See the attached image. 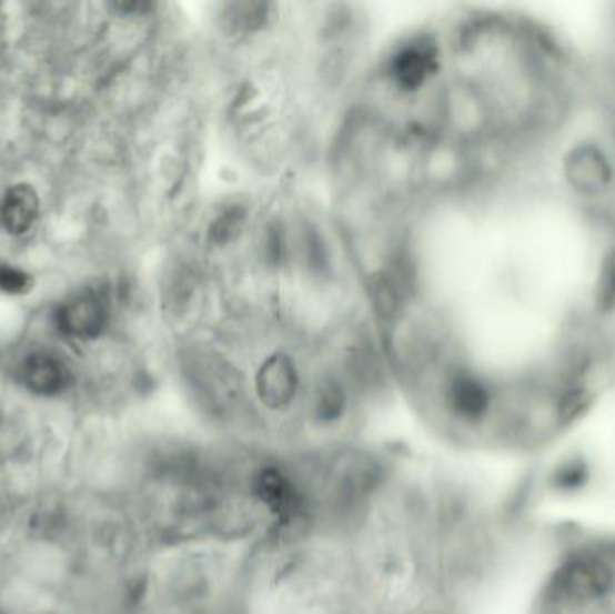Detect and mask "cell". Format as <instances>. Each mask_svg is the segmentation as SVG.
<instances>
[{"label": "cell", "instance_id": "10", "mask_svg": "<svg viewBox=\"0 0 615 614\" xmlns=\"http://www.w3.org/2000/svg\"><path fill=\"white\" fill-rule=\"evenodd\" d=\"M31 280L24 271L10 268V265H0V291L8 294H24L29 291Z\"/></svg>", "mask_w": 615, "mask_h": 614}, {"label": "cell", "instance_id": "8", "mask_svg": "<svg viewBox=\"0 0 615 614\" xmlns=\"http://www.w3.org/2000/svg\"><path fill=\"white\" fill-rule=\"evenodd\" d=\"M265 4H232L225 13V24L232 33H251L266 24Z\"/></svg>", "mask_w": 615, "mask_h": 614}, {"label": "cell", "instance_id": "7", "mask_svg": "<svg viewBox=\"0 0 615 614\" xmlns=\"http://www.w3.org/2000/svg\"><path fill=\"white\" fill-rule=\"evenodd\" d=\"M39 217V197L28 184L10 188L0 204V222L10 234H24Z\"/></svg>", "mask_w": 615, "mask_h": 614}, {"label": "cell", "instance_id": "2", "mask_svg": "<svg viewBox=\"0 0 615 614\" xmlns=\"http://www.w3.org/2000/svg\"><path fill=\"white\" fill-rule=\"evenodd\" d=\"M562 175L568 190L583 201H603L615 191V159L605 144L583 139L564 153Z\"/></svg>", "mask_w": 615, "mask_h": 614}, {"label": "cell", "instance_id": "6", "mask_svg": "<svg viewBox=\"0 0 615 614\" xmlns=\"http://www.w3.org/2000/svg\"><path fill=\"white\" fill-rule=\"evenodd\" d=\"M22 381L33 393L57 395L69 386L71 373L57 358L39 352L26 359Z\"/></svg>", "mask_w": 615, "mask_h": 614}, {"label": "cell", "instance_id": "5", "mask_svg": "<svg viewBox=\"0 0 615 614\" xmlns=\"http://www.w3.org/2000/svg\"><path fill=\"white\" fill-rule=\"evenodd\" d=\"M591 314L597 321H611L615 315V240L606 243L588 285Z\"/></svg>", "mask_w": 615, "mask_h": 614}, {"label": "cell", "instance_id": "1", "mask_svg": "<svg viewBox=\"0 0 615 614\" xmlns=\"http://www.w3.org/2000/svg\"><path fill=\"white\" fill-rule=\"evenodd\" d=\"M531 614H615V535L562 543Z\"/></svg>", "mask_w": 615, "mask_h": 614}, {"label": "cell", "instance_id": "3", "mask_svg": "<svg viewBox=\"0 0 615 614\" xmlns=\"http://www.w3.org/2000/svg\"><path fill=\"white\" fill-rule=\"evenodd\" d=\"M440 69V51L432 40H414L394 54L391 77L400 89L417 91Z\"/></svg>", "mask_w": 615, "mask_h": 614}, {"label": "cell", "instance_id": "4", "mask_svg": "<svg viewBox=\"0 0 615 614\" xmlns=\"http://www.w3.org/2000/svg\"><path fill=\"white\" fill-rule=\"evenodd\" d=\"M57 320L58 326L72 338H98L109 321V306L100 294L87 292L62 306Z\"/></svg>", "mask_w": 615, "mask_h": 614}, {"label": "cell", "instance_id": "11", "mask_svg": "<svg viewBox=\"0 0 615 614\" xmlns=\"http://www.w3.org/2000/svg\"><path fill=\"white\" fill-rule=\"evenodd\" d=\"M6 512H8V509H6L4 501L0 500V524L4 523Z\"/></svg>", "mask_w": 615, "mask_h": 614}, {"label": "cell", "instance_id": "9", "mask_svg": "<svg viewBox=\"0 0 615 614\" xmlns=\"http://www.w3.org/2000/svg\"><path fill=\"white\" fill-rule=\"evenodd\" d=\"M243 214L242 210L238 208H231V210L225 211V213L216 220V224L213 225V239L219 243L229 242V240L234 239V234L238 233V229L242 228Z\"/></svg>", "mask_w": 615, "mask_h": 614}]
</instances>
